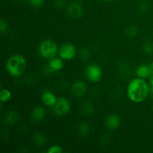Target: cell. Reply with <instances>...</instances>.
<instances>
[{"label": "cell", "mask_w": 153, "mask_h": 153, "mask_svg": "<svg viewBox=\"0 0 153 153\" xmlns=\"http://www.w3.org/2000/svg\"><path fill=\"white\" fill-rule=\"evenodd\" d=\"M149 84L141 78H134L128 83L127 95L128 99L134 103L143 102L149 95Z\"/></svg>", "instance_id": "obj_1"}, {"label": "cell", "mask_w": 153, "mask_h": 153, "mask_svg": "<svg viewBox=\"0 0 153 153\" xmlns=\"http://www.w3.org/2000/svg\"><path fill=\"white\" fill-rule=\"evenodd\" d=\"M27 61L25 57L20 54H15L7 59L6 62V70L10 76L19 77L26 69Z\"/></svg>", "instance_id": "obj_2"}, {"label": "cell", "mask_w": 153, "mask_h": 153, "mask_svg": "<svg viewBox=\"0 0 153 153\" xmlns=\"http://www.w3.org/2000/svg\"><path fill=\"white\" fill-rule=\"evenodd\" d=\"M58 50L59 48L57 43L49 39L43 40L38 46L39 55L45 59H50L55 57L58 54Z\"/></svg>", "instance_id": "obj_3"}, {"label": "cell", "mask_w": 153, "mask_h": 153, "mask_svg": "<svg viewBox=\"0 0 153 153\" xmlns=\"http://www.w3.org/2000/svg\"><path fill=\"white\" fill-rule=\"evenodd\" d=\"M53 112L56 116L63 117L67 115L71 110L70 102L66 97H58L56 103L53 106Z\"/></svg>", "instance_id": "obj_4"}, {"label": "cell", "mask_w": 153, "mask_h": 153, "mask_svg": "<svg viewBox=\"0 0 153 153\" xmlns=\"http://www.w3.org/2000/svg\"><path fill=\"white\" fill-rule=\"evenodd\" d=\"M85 77L91 83H97L102 79V70L99 65L92 64L86 67L85 71Z\"/></svg>", "instance_id": "obj_5"}, {"label": "cell", "mask_w": 153, "mask_h": 153, "mask_svg": "<svg viewBox=\"0 0 153 153\" xmlns=\"http://www.w3.org/2000/svg\"><path fill=\"white\" fill-rule=\"evenodd\" d=\"M77 50L74 44L70 43H64L61 45L58 50V55L64 61H70L76 57Z\"/></svg>", "instance_id": "obj_6"}, {"label": "cell", "mask_w": 153, "mask_h": 153, "mask_svg": "<svg viewBox=\"0 0 153 153\" xmlns=\"http://www.w3.org/2000/svg\"><path fill=\"white\" fill-rule=\"evenodd\" d=\"M84 10L82 6L78 2H73L67 7V13L70 18L79 19L83 15Z\"/></svg>", "instance_id": "obj_7"}, {"label": "cell", "mask_w": 153, "mask_h": 153, "mask_svg": "<svg viewBox=\"0 0 153 153\" xmlns=\"http://www.w3.org/2000/svg\"><path fill=\"white\" fill-rule=\"evenodd\" d=\"M121 123V118L116 114H111L106 117L105 125L106 128L110 130H116L120 127Z\"/></svg>", "instance_id": "obj_8"}, {"label": "cell", "mask_w": 153, "mask_h": 153, "mask_svg": "<svg viewBox=\"0 0 153 153\" xmlns=\"http://www.w3.org/2000/svg\"><path fill=\"white\" fill-rule=\"evenodd\" d=\"M72 94L76 97H82L87 91V85L83 81L78 80L73 82L71 88Z\"/></svg>", "instance_id": "obj_9"}, {"label": "cell", "mask_w": 153, "mask_h": 153, "mask_svg": "<svg viewBox=\"0 0 153 153\" xmlns=\"http://www.w3.org/2000/svg\"><path fill=\"white\" fill-rule=\"evenodd\" d=\"M58 98L56 96L50 91H43L41 95V101L44 105L47 107H53L56 103Z\"/></svg>", "instance_id": "obj_10"}, {"label": "cell", "mask_w": 153, "mask_h": 153, "mask_svg": "<svg viewBox=\"0 0 153 153\" xmlns=\"http://www.w3.org/2000/svg\"><path fill=\"white\" fill-rule=\"evenodd\" d=\"M46 117V111L42 106H36L31 112V119L34 122H40Z\"/></svg>", "instance_id": "obj_11"}, {"label": "cell", "mask_w": 153, "mask_h": 153, "mask_svg": "<svg viewBox=\"0 0 153 153\" xmlns=\"http://www.w3.org/2000/svg\"><path fill=\"white\" fill-rule=\"evenodd\" d=\"M48 65L52 68L54 72L59 71L64 67V60L60 57H54L49 59Z\"/></svg>", "instance_id": "obj_12"}, {"label": "cell", "mask_w": 153, "mask_h": 153, "mask_svg": "<svg viewBox=\"0 0 153 153\" xmlns=\"http://www.w3.org/2000/svg\"><path fill=\"white\" fill-rule=\"evenodd\" d=\"M135 73L137 77L141 78V79H147L150 76V70H149V65L146 64H141L136 69Z\"/></svg>", "instance_id": "obj_13"}, {"label": "cell", "mask_w": 153, "mask_h": 153, "mask_svg": "<svg viewBox=\"0 0 153 153\" xmlns=\"http://www.w3.org/2000/svg\"><path fill=\"white\" fill-rule=\"evenodd\" d=\"M19 120V114L14 111H10L4 115V121L7 125H13Z\"/></svg>", "instance_id": "obj_14"}, {"label": "cell", "mask_w": 153, "mask_h": 153, "mask_svg": "<svg viewBox=\"0 0 153 153\" xmlns=\"http://www.w3.org/2000/svg\"><path fill=\"white\" fill-rule=\"evenodd\" d=\"M81 110H82V114L89 116L94 112V105L91 102L86 101L82 104Z\"/></svg>", "instance_id": "obj_15"}, {"label": "cell", "mask_w": 153, "mask_h": 153, "mask_svg": "<svg viewBox=\"0 0 153 153\" xmlns=\"http://www.w3.org/2000/svg\"><path fill=\"white\" fill-rule=\"evenodd\" d=\"M91 131V128H90V126L88 125L87 123H81L78 128V132H79V135L82 137H86L88 135V134Z\"/></svg>", "instance_id": "obj_16"}, {"label": "cell", "mask_w": 153, "mask_h": 153, "mask_svg": "<svg viewBox=\"0 0 153 153\" xmlns=\"http://www.w3.org/2000/svg\"><path fill=\"white\" fill-rule=\"evenodd\" d=\"M33 140L34 143L38 146H44L46 143V139L43 134L37 132L34 134L33 137Z\"/></svg>", "instance_id": "obj_17"}, {"label": "cell", "mask_w": 153, "mask_h": 153, "mask_svg": "<svg viewBox=\"0 0 153 153\" xmlns=\"http://www.w3.org/2000/svg\"><path fill=\"white\" fill-rule=\"evenodd\" d=\"M12 98V93L8 89H2L0 92V100L1 102H7Z\"/></svg>", "instance_id": "obj_18"}, {"label": "cell", "mask_w": 153, "mask_h": 153, "mask_svg": "<svg viewBox=\"0 0 153 153\" xmlns=\"http://www.w3.org/2000/svg\"><path fill=\"white\" fill-rule=\"evenodd\" d=\"M142 49L146 55H152L153 54V43L149 40H146L142 45Z\"/></svg>", "instance_id": "obj_19"}, {"label": "cell", "mask_w": 153, "mask_h": 153, "mask_svg": "<svg viewBox=\"0 0 153 153\" xmlns=\"http://www.w3.org/2000/svg\"><path fill=\"white\" fill-rule=\"evenodd\" d=\"M139 30L138 27L134 25H129L126 29V34L129 37H134L138 34Z\"/></svg>", "instance_id": "obj_20"}, {"label": "cell", "mask_w": 153, "mask_h": 153, "mask_svg": "<svg viewBox=\"0 0 153 153\" xmlns=\"http://www.w3.org/2000/svg\"><path fill=\"white\" fill-rule=\"evenodd\" d=\"M90 56H91V52L86 48H83L80 50L79 52V57H80L81 59L84 61H86L88 60H89Z\"/></svg>", "instance_id": "obj_21"}, {"label": "cell", "mask_w": 153, "mask_h": 153, "mask_svg": "<svg viewBox=\"0 0 153 153\" xmlns=\"http://www.w3.org/2000/svg\"><path fill=\"white\" fill-rule=\"evenodd\" d=\"M48 153H62L63 149L59 145H52L47 149Z\"/></svg>", "instance_id": "obj_22"}, {"label": "cell", "mask_w": 153, "mask_h": 153, "mask_svg": "<svg viewBox=\"0 0 153 153\" xmlns=\"http://www.w3.org/2000/svg\"><path fill=\"white\" fill-rule=\"evenodd\" d=\"M139 11L142 13H145L149 10V4L147 1H143L140 4L138 7Z\"/></svg>", "instance_id": "obj_23"}, {"label": "cell", "mask_w": 153, "mask_h": 153, "mask_svg": "<svg viewBox=\"0 0 153 153\" xmlns=\"http://www.w3.org/2000/svg\"><path fill=\"white\" fill-rule=\"evenodd\" d=\"M45 0H28V2L32 7L38 8V7H42L44 4Z\"/></svg>", "instance_id": "obj_24"}, {"label": "cell", "mask_w": 153, "mask_h": 153, "mask_svg": "<svg viewBox=\"0 0 153 153\" xmlns=\"http://www.w3.org/2000/svg\"><path fill=\"white\" fill-rule=\"evenodd\" d=\"M7 28H8V25H7L6 21L4 19H1V21H0V32L1 34H4L7 30Z\"/></svg>", "instance_id": "obj_25"}, {"label": "cell", "mask_w": 153, "mask_h": 153, "mask_svg": "<svg viewBox=\"0 0 153 153\" xmlns=\"http://www.w3.org/2000/svg\"><path fill=\"white\" fill-rule=\"evenodd\" d=\"M67 4V0H55V4L56 7L62 8Z\"/></svg>", "instance_id": "obj_26"}, {"label": "cell", "mask_w": 153, "mask_h": 153, "mask_svg": "<svg viewBox=\"0 0 153 153\" xmlns=\"http://www.w3.org/2000/svg\"><path fill=\"white\" fill-rule=\"evenodd\" d=\"M148 65H149V70H150V74L153 75V62L150 63V64H148ZM151 75H150V76H151Z\"/></svg>", "instance_id": "obj_27"}, {"label": "cell", "mask_w": 153, "mask_h": 153, "mask_svg": "<svg viewBox=\"0 0 153 153\" xmlns=\"http://www.w3.org/2000/svg\"><path fill=\"white\" fill-rule=\"evenodd\" d=\"M149 95L153 97V85H150V88H149Z\"/></svg>", "instance_id": "obj_28"}, {"label": "cell", "mask_w": 153, "mask_h": 153, "mask_svg": "<svg viewBox=\"0 0 153 153\" xmlns=\"http://www.w3.org/2000/svg\"><path fill=\"white\" fill-rule=\"evenodd\" d=\"M149 84L150 85H153V75H151L149 76Z\"/></svg>", "instance_id": "obj_29"}, {"label": "cell", "mask_w": 153, "mask_h": 153, "mask_svg": "<svg viewBox=\"0 0 153 153\" xmlns=\"http://www.w3.org/2000/svg\"><path fill=\"white\" fill-rule=\"evenodd\" d=\"M104 1H114V0H104Z\"/></svg>", "instance_id": "obj_30"}, {"label": "cell", "mask_w": 153, "mask_h": 153, "mask_svg": "<svg viewBox=\"0 0 153 153\" xmlns=\"http://www.w3.org/2000/svg\"><path fill=\"white\" fill-rule=\"evenodd\" d=\"M16 1H22V0H16Z\"/></svg>", "instance_id": "obj_31"}]
</instances>
